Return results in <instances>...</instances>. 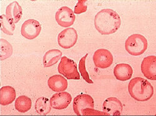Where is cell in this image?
<instances>
[{
  "mask_svg": "<svg viewBox=\"0 0 156 116\" xmlns=\"http://www.w3.org/2000/svg\"><path fill=\"white\" fill-rule=\"evenodd\" d=\"M62 52L59 49H51L44 54L43 56V66L49 68L54 66L62 58Z\"/></svg>",
  "mask_w": 156,
  "mask_h": 116,
  "instance_id": "17",
  "label": "cell"
},
{
  "mask_svg": "<svg viewBox=\"0 0 156 116\" xmlns=\"http://www.w3.org/2000/svg\"><path fill=\"white\" fill-rule=\"evenodd\" d=\"M55 19L61 27L69 28L74 24L76 16L73 11L68 6L61 7L56 12Z\"/></svg>",
  "mask_w": 156,
  "mask_h": 116,
  "instance_id": "7",
  "label": "cell"
},
{
  "mask_svg": "<svg viewBox=\"0 0 156 116\" xmlns=\"http://www.w3.org/2000/svg\"><path fill=\"white\" fill-rule=\"evenodd\" d=\"M48 84L52 91L56 93L65 91L68 88V81L66 78L59 74L50 77Z\"/></svg>",
  "mask_w": 156,
  "mask_h": 116,
  "instance_id": "14",
  "label": "cell"
},
{
  "mask_svg": "<svg viewBox=\"0 0 156 116\" xmlns=\"http://www.w3.org/2000/svg\"><path fill=\"white\" fill-rule=\"evenodd\" d=\"M96 30L102 35L115 33L121 24V19L118 12L109 8L99 11L94 17Z\"/></svg>",
  "mask_w": 156,
  "mask_h": 116,
  "instance_id": "1",
  "label": "cell"
},
{
  "mask_svg": "<svg viewBox=\"0 0 156 116\" xmlns=\"http://www.w3.org/2000/svg\"><path fill=\"white\" fill-rule=\"evenodd\" d=\"M58 70L61 74L66 77L68 79H80V75L77 69L76 63L66 56L61 58Z\"/></svg>",
  "mask_w": 156,
  "mask_h": 116,
  "instance_id": "4",
  "label": "cell"
},
{
  "mask_svg": "<svg viewBox=\"0 0 156 116\" xmlns=\"http://www.w3.org/2000/svg\"><path fill=\"white\" fill-rule=\"evenodd\" d=\"M88 54H86L84 56H83L80 61L79 63V70L83 78L89 84H93V81L90 79L88 72L86 69V59Z\"/></svg>",
  "mask_w": 156,
  "mask_h": 116,
  "instance_id": "22",
  "label": "cell"
},
{
  "mask_svg": "<svg viewBox=\"0 0 156 116\" xmlns=\"http://www.w3.org/2000/svg\"><path fill=\"white\" fill-rule=\"evenodd\" d=\"M128 91L134 100L145 102L151 99L153 96L154 87L147 80L137 77L129 83Z\"/></svg>",
  "mask_w": 156,
  "mask_h": 116,
  "instance_id": "2",
  "label": "cell"
},
{
  "mask_svg": "<svg viewBox=\"0 0 156 116\" xmlns=\"http://www.w3.org/2000/svg\"><path fill=\"white\" fill-rule=\"evenodd\" d=\"M82 115H109L108 114L105 112L99 111L91 108H87V109H83L82 111Z\"/></svg>",
  "mask_w": 156,
  "mask_h": 116,
  "instance_id": "24",
  "label": "cell"
},
{
  "mask_svg": "<svg viewBox=\"0 0 156 116\" xmlns=\"http://www.w3.org/2000/svg\"><path fill=\"white\" fill-rule=\"evenodd\" d=\"M133 69L131 66L126 63L117 64L114 69V75L116 79L121 81H126L131 78Z\"/></svg>",
  "mask_w": 156,
  "mask_h": 116,
  "instance_id": "13",
  "label": "cell"
},
{
  "mask_svg": "<svg viewBox=\"0 0 156 116\" xmlns=\"http://www.w3.org/2000/svg\"><path fill=\"white\" fill-rule=\"evenodd\" d=\"M78 35L73 28H68L62 30L58 36V43L63 49H70L77 43Z\"/></svg>",
  "mask_w": 156,
  "mask_h": 116,
  "instance_id": "6",
  "label": "cell"
},
{
  "mask_svg": "<svg viewBox=\"0 0 156 116\" xmlns=\"http://www.w3.org/2000/svg\"><path fill=\"white\" fill-rule=\"evenodd\" d=\"M113 56L110 51L106 49H99L93 55V61L95 66L100 69H106L113 63Z\"/></svg>",
  "mask_w": 156,
  "mask_h": 116,
  "instance_id": "8",
  "label": "cell"
},
{
  "mask_svg": "<svg viewBox=\"0 0 156 116\" xmlns=\"http://www.w3.org/2000/svg\"><path fill=\"white\" fill-rule=\"evenodd\" d=\"M35 110L36 112L41 115H48L51 111L50 100L45 97H39L35 103Z\"/></svg>",
  "mask_w": 156,
  "mask_h": 116,
  "instance_id": "18",
  "label": "cell"
},
{
  "mask_svg": "<svg viewBox=\"0 0 156 116\" xmlns=\"http://www.w3.org/2000/svg\"><path fill=\"white\" fill-rule=\"evenodd\" d=\"M94 107V101L92 96L89 94H81L77 96L73 100V109L77 115H82V111L84 109Z\"/></svg>",
  "mask_w": 156,
  "mask_h": 116,
  "instance_id": "9",
  "label": "cell"
},
{
  "mask_svg": "<svg viewBox=\"0 0 156 116\" xmlns=\"http://www.w3.org/2000/svg\"><path fill=\"white\" fill-rule=\"evenodd\" d=\"M41 30L42 27L40 23L35 19H30L23 23L21 28V33L24 38L32 40L40 35Z\"/></svg>",
  "mask_w": 156,
  "mask_h": 116,
  "instance_id": "5",
  "label": "cell"
},
{
  "mask_svg": "<svg viewBox=\"0 0 156 116\" xmlns=\"http://www.w3.org/2000/svg\"><path fill=\"white\" fill-rule=\"evenodd\" d=\"M31 99L26 96H20L16 98L15 100V109L20 113H25L28 112L31 109Z\"/></svg>",
  "mask_w": 156,
  "mask_h": 116,
  "instance_id": "19",
  "label": "cell"
},
{
  "mask_svg": "<svg viewBox=\"0 0 156 116\" xmlns=\"http://www.w3.org/2000/svg\"><path fill=\"white\" fill-rule=\"evenodd\" d=\"M6 15L15 24L18 23L23 16L22 7L17 2L11 3L6 8Z\"/></svg>",
  "mask_w": 156,
  "mask_h": 116,
  "instance_id": "16",
  "label": "cell"
},
{
  "mask_svg": "<svg viewBox=\"0 0 156 116\" xmlns=\"http://www.w3.org/2000/svg\"><path fill=\"white\" fill-rule=\"evenodd\" d=\"M148 46L147 39L142 34H133L125 41V49L132 56H138L145 53Z\"/></svg>",
  "mask_w": 156,
  "mask_h": 116,
  "instance_id": "3",
  "label": "cell"
},
{
  "mask_svg": "<svg viewBox=\"0 0 156 116\" xmlns=\"http://www.w3.org/2000/svg\"><path fill=\"white\" fill-rule=\"evenodd\" d=\"M1 30L7 35L12 36L14 34V31L16 28L15 23L11 19L8 18L6 15H2L1 16Z\"/></svg>",
  "mask_w": 156,
  "mask_h": 116,
  "instance_id": "20",
  "label": "cell"
},
{
  "mask_svg": "<svg viewBox=\"0 0 156 116\" xmlns=\"http://www.w3.org/2000/svg\"><path fill=\"white\" fill-rule=\"evenodd\" d=\"M72 100L71 95L67 92H60L55 94L50 99V104L55 109L62 110L66 109Z\"/></svg>",
  "mask_w": 156,
  "mask_h": 116,
  "instance_id": "11",
  "label": "cell"
},
{
  "mask_svg": "<svg viewBox=\"0 0 156 116\" xmlns=\"http://www.w3.org/2000/svg\"><path fill=\"white\" fill-rule=\"evenodd\" d=\"M86 3V0H79L74 8V13L76 15H80L85 12L87 9V6Z\"/></svg>",
  "mask_w": 156,
  "mask_h": 116,
  "instance_id": "23",
  "label": "cell"
},
{
  "mask_svg": "<svg viewBox=\"0 0 156 116\" xmlns=\"http://www.w3.org/2000/svg\"><path fill=\"white\" fill-rule=\"evenodd\" d=\"M1 56H0V59L3 61L9 58L12 54V47L11 44L4 39H1Z\"/></svg>",
  "mask_w": 156,
  "mask_h": 116,
  "instance_id": "21",
  "label": "cell"
},
{
  "mask_svg": "<svg viewBox=\"0 0 156 116\" xmlns=\"http://www.w3.org/2000/svg\"><path fill=\"white\" fill-rule=\"evenodd\" d=\"M16 97L15 89L9 86H3L0 89V104L7 106L13 102Z\"/></svg>",
  "mask_w": 156,
  "mask_h": 116,
  "instance_id": "15",
  "label": "cell"
},
{
  "mask_svg": "<svg viewBox=\"0 0 156 116\" xmlns=\"http://www.w3.org/2000/svg\"><path fill=\"white\" fill-rule=\"evenodd\" d=\"M141 71L147 79L156 80V56H149L144 58L141 63Z\"/></svg>",
  "mask_w": 156,
  "mask_h": 116,
  "instance_id": "10",
  "label": "cell"
},
{
  "mask_svg": "<svg viewBox=\"0 0 156 116\" xmlns=\"http://www.w3.org/2000/svg\"><path fill=\"white\" fill-rule=\"evenodd\" d=\"M102 110L109 115H121L122 112V102L116 97H109L103 102Z\"/></svg>",
  "mask_w": 156,
  "mask_h": 116,
  "instance_id": "12",
  "label": "cell"
}]
</instances>
